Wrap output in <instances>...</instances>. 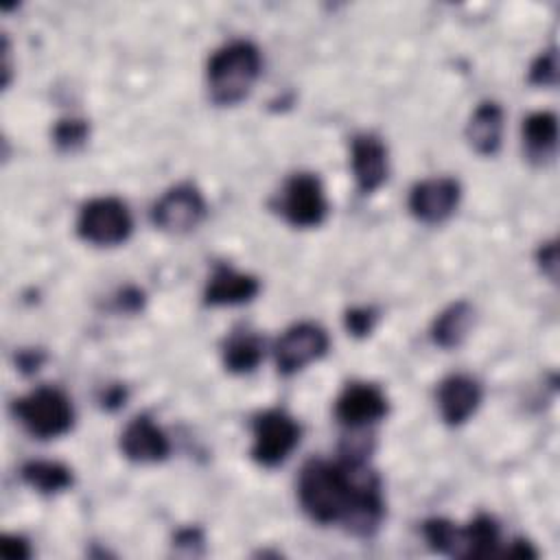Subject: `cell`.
Masks as SVG:
<instances>
[{"label":"cell","mask_w":560,"mask_h":560,"mask_svg":"<svg viewBox=\"0 0 560 560\" xmlns=\"http://www.w3.org/2000/svg\"><path fill=\"white\" fill-rule=\"evenodd\" d=\"M298 499L313 521L322 525L341 521L357 536L374 534L385 514L378 475L363 457L352 455L337 464L308 459L300 470Z\"/></svg>","instance_id":"cell-1"},{"label":"cell","mask_w":560,"mask_h":560,"mask_svg":"<svg viewBox=\"0 0 560 560\" xmlns=\"http://www.w3.org/2000/svg\"><path fill=\"white\" fill-rule=\"evenodd\" d=\"M260 63V50L247 39H234L214 50L206 70L212 101L219 105L241 103L252 92Z\"/></svg>","instance_id":"cell-2"},{"label":"cell","mask_w":560,"mask_h":560,"mask_svg":"<svg viewBox=\"0 0 560 560\" xmlns=\"http://www.w3.org/2000/svg\"><path fill=\"white\" fill-rule=\"evenodd\" d=\"M13 413L20 424L37 440L59 438L70 431L74 409L70 398L59 387H37L13 402Z\"/></svg>","instance_id":"cell-3"},{"label":"cell","mask_w":560,"mask_h":560,"mask_svg":"<svg viewBox=\"0 0 560 560\" xmlns=\"http://www.w3.org/2000/svg\"><path fill=\"white\" fill-rule=\"evenodd\" d=\"M133 230L131 212L125 201L118 197H96L83 203L79 219H77V232L83 241L98 245V247H112L120 245L129 238Z\"/></svg>","instance_id":"cell-4"},{"label":"cell","mask_w":560,"mask_h":560,"mask_svg":"<svg viewBox=\"0 0 560 560\" xmlns=\"http://www.w3.org/2000/svg\"><path fill=\"white\" fill-rule=\"evenodd\" d=\"M252 457L260 466L273 468L282 464L293 448L300 444L302 429L295 418L282 409H269L254 418L252 422Z\"/></svg>","instance_id":"cell-5"},{"label":"cell","mask_w":560,"mask_h":560,"mask_svg":"<svg viewBox=\"0 0 560 560\" xmlns=\"http://www.w3.org/2000/svg\"><path fill=\"white\" fill-rule=\"evenodd\" d=\"M280 212L295 228H315L328 212L324 186L315 173H295L280 192Z\"/></svg>","instance_id":"cell-6"},{"label":"cell","mask_w":560,"mask_h":560,"mask_svg":"<svg viewBox=\"0 0 560 560\" xmlns=\"http://www.w3.org/2000/svg\"><path fill=\"white\" fill-rule=\"evenodd\" d=\"M328 350V335L322 326L313 322H300L284 330V335L276 341L273 354L280 374H295L308 363L324 357Z\"/></svg>","instance_id":"cell-7"},{"label":"cell","mask_w":560,"mask_h":560,"mask_svg":"<svg viewBox=\"0 0 560 560\" xmlns=\"http://www.w3.org/2000/svg\"><path fill=\"white\" fill-rule=\"evenodd\" d=\"M206 217V201L192 184H177L168 188L153 206V223L171 234H182L199 225Z\"/></svg>","instance_id":"cell-8"},{"label":"cell","mask_w":560,"mask_h":560,"mask_svg":"<svg viewBox=\"0 0 560 560\" xmlns=\"http://www.w3.org/2000/svg\"><path fill=\"white\" fill-rule=\"evenodd\" d=\"M462 197L453 177H431L418 182L409 192V210L422 223H442L448 219Z\"/></svg>","instance_id":"cell-9"},{"label":"cell","mask_w":560,"mask_h":560,"mask_svg":"<svg viewBox=\"0 0 560 560\" xmlns=\"http://www.w3.org/2000/svg\"><path fill=\"white\" fill-rule=\"evenodd\" d=\"M335 416L350 429H363L387 416V398L372 383H350L335 402Z\"/></svg>","instance_id":"cell-10"},{"label":"cell","mask_w":560,"mask_h":560,"mask_svg":"<svg viewBox=\"0 0 560 560\" xmlns=\"http://www.w3.org/2000/svg\"><path fill=\"white\" fill-rule=\"evenodd\" d=\"M120 451L131 462L155 464L168 457L171 442L149 416H136L120 435Z\"/></svg>","instance_id":"cell-11"},{"label":"cell","mask_w":560,"mask_h":560,"mask_svg":"<svg viewBox=\"0 0 560 560\" xmlns=\"http://www.w3.org/2000/svg\"><path fill=\"white\" fill-rule=\"evenodd\" d=\"M481 405V385L466 374L446 376L438 387V407L446 424H464Z\"/></svg>","instance_id":"cell-12"},{"label":"cell","mask_w":560,"mask_h":560,"mask_svg":"<svg viewBox=\"0 0 560 560\" xmlns=\"http://www.w3.org/2000/svg\"><path fill=\"white\" fill-rule=\"evenodd\" d=\"M352 173L361 192H374L387 179V149L374 133H359L350 153Z\"/></svg>","instance_id":"cell-13"},{"label":"cell","mask_w":560,"mask_h":560,"mask_svg":"<svg viewBox=\"0 0 560 560\" xmlns=\"http://www.w3.org/2000/svg\"><path fill=\"white\" fill-rule=\"evenodd\" d=\"M260 291L258 278L249 273L234 271L228 265H219L203 291V302L208 306H232V304H245L252 302Z\"/></svg>","instance_id":"cell-14"},{"label":"cell","mask_w":560,"mask_h":560,"mask_svg":"<svg viewBox=\"0 0 560 560\" xmlns=\"http://www.w3.org/2000/svg\"><path fill=\"white\" fill-rule=\"evenodd\" d=\"M503 136V109L494 101H483L466 125V138L479 155H494Z\"/></svg>","instance_id":"cell-15"},{"label":"cell","mask_w":560,"mask_h":560,"mask_svg":"<svg viewBox=\"0 0 560 560\" xmlns=\"http://www.w3.org/2000/svg\"><path fill=\"white\" fill-rule=\"evenodd\" d=\"M523 144L534 162H545L556 153L558 118L551 112H534L523 120Z\"/></svg>","instance_id":"cell-16"},{"label":"cell","mask_w":560,"mask_h":560,"mask_svg":"<svg viewBox=\"0 0 560 560\" xmlns=\"http://www.w3.org/2000/svg\"><path fill=\"white\" fill-rule=\"evenodd\" d=\"M499 547V523L488 516H475L464 529H459L457 558H488Z\"/></svg>","instance_id":"cell-17"},{"label":"cell","mask_w":560,"mask_h":560,"mask_svg":"<svg viewBox=\"0 0 560 560\" xmlns=\"http://www.w3.org/2000/svg\"><path fill=\"white\" fill-rule=\"evenodd\" d=\"M472 315H475V311L468 302H464V300L453 302L435 317V322L431 326L433 341L440 348H457L466 339V335L472 326Z\"/></svg>","instance_id":"cell-18"},{"label":"cell","mask_w":560,"mask_h":560,"mask_svg":"<svg viewBox=\"0 0 560 560\" xmlns=\"http://www.w3.org/2000/svg\"><path fill=\"white\" fill-rule=\"evenodd\" d=\"M262 359V341L258 335L241 330L223 343V365L232 374H247L258 368Z\"/></svg>","instance_id":"cell-19"},{"label":"cell","mask_w":560,"mask_h":560,"mask_svg":"<svg viewBox=\"0 0 560 560\" xmlns=\"http://www.w3.org/2000/svg\"><path fill=\"white\" fill-rule=\"evenodd\" d=\"M22 479L42 494H57L72 486V470L59 462H28L22 466Z\"/></svg>","instance_id":"cell-20"},{"label":"cell","mask_w":560,"mask_h":560,"mask_svg":"<svg viewBox=\"0 0 560 560\" xmlns=\"http://www.w3.org/2000/svg\"><path fill=\"white\" fill-rule=\"evenodd\" d=\"M422 534L429 547L438 553H448L457 558L459 547V527L446 518H427L422 523Z\"/></svg>","instance_id":"cell-21"},{"label":"cell","mask_w":560,"mask_h":560,"mask_svg":"<svg viewBox=\"0 0 560 560\" xmlns=\"http://www.w3.org/2000/svg\"><path fill=\"white\" fill-rule=\"evenodd\" d=\"M88 136H90V127L81 118H63L52 129V140L63 151H72L81 147L88 140Z\"/></svg>","instance_id":"cell-22"},{"label":"cell","mask_w":560,"mask_h":560,"mask_svg":"<svg viewBox=\"0 0 560 560\" xmlns=\"http://www.w3.org/2000/svg\"><path fill=\"white\" fill-rule=\"evenodd\" d=\"M556 77H558V57H556V48H549L534 59L529 68V83L547 88V85H556Z\"/></svg>","instance_id":"cell-23"},{"label":"cell","mask_w":560,"mask_h":560,"mask_svg":"<svg viewBox=\"0 0 560 560\" xmlns=\"http://www.w3.org/2000/svg\"><path fill=\"white\" fill-rule=\"evenodd\" d=\"M376 317H378V313L372 306H359V308L346 311L343 324H346V330L352 337H365V335L372 332V328L376 324Z\"/></svg>","instance_id":"cell-24"},{"label":"cell","mask_w":560,"mask_h":560,"mask_svg":"<svg viewBox=\"0 0 560 560\" xmlns=\"http://www.w3.org/2000/svg\"><path fill=\"white\" fill-rule=\"evenodd\" d=\"M538 262H540V269L542 273H547L551 280H556V269H558V247L556 243H545L540 249H538Z\"/></svg>","instance_id":"cell-25"},{"label":"cell","mask_w":560,"mask_h":560,"mask_svg":"<svg viewBox=\"0 0 560 560\" xmlns=\"http://www.w3.org/2000/svg\"><path fill=\"white\" fill-rule=\"evenodd\" d=\"M0 549H2V553H4L7 558H28V556H31L28 542H26L22 536H15V534L4 536Z\"/></svg>","instance_id":"cell-26"},{"label":"cell","mask_w":560,"mask_h":560,"mask_svg":"<svg viewBox=\"0 0 560 560\" xmlns=\"http://www.w3.org/2000/svg\"><path fill=\"white\" fill-rule=\"evenodd\" d=\"M142 304H144V293L140 289H136V287H127L118 295V306L122 311H131L133 313V311L142 308Z\"/></svg>","instance_id":"cell-27"},{"label":"cell","mask_w":560,"mask_h":560,"mask_svg":"<svg viewBox=\"0 0 560 560\" xmlns=\"http://www.w3.org/2000/svg\"><path fill=\"white\" fill-rule=\"evenodd\" d=\"M125 398H127V392L122 385H109L101 396V405L105 409H118L125 402Z\"/></svg>","instance_id":"cell-28"},{"label":"cell","mask_w":560,"mask_h":560,"mask_svg":"<svg viewBox=\"0 0 560 560\" xmlns=\"http://www.w3.org/2000/svg\"><path fill=\"white\" fill-rule=\"evenodd\" d=\"M175 545L177 547H186L190 553H195V545H203V536L199 529L195 527H188V529H182L177 536H175Z\"/></svg>","instance_id":"cell-29"},{"label":"cell","mask_w":560,"mask_h":560,"mask_svg":"<svg viewBox=\"0 0 560 560\" xmlns=\"http://www.w3.org/2000/svg\"><path fill=\"white\" fill-rule=\"evenodd\" d=\"M44 361V354L39 350H24L18 357V365L22 372H35Z\"/></svg>","instance_id":"cell-30"},{"label":"cell","mask_w":560,"mask_h":560,"mask_svg":"<svg viewBox=\"0 0 560 560\" xmlns=\"http://www.w3.org/2000/svg\"><path fill=\"white\" fill-rule=\"evenodd\" d=\"M508 556H516V558H536V551L529 547L527 540H514L512 547L508 549Z\"/></svg>","instance_id":"cell-31"}]
</instances>
